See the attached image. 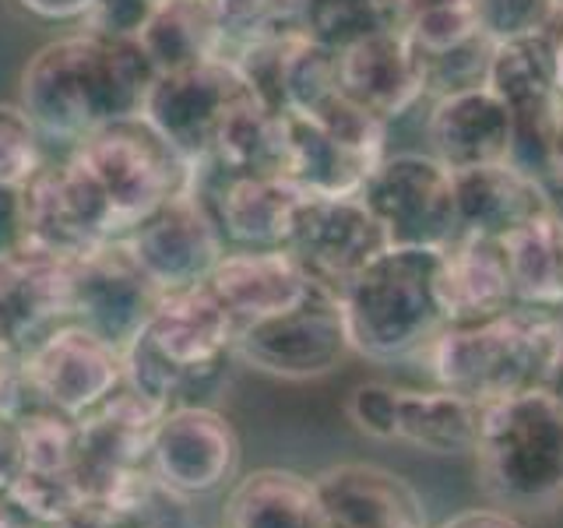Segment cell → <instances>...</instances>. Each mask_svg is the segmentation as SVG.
Listing matches in <instances>:
<instances>
[{"instance_id":"1","label":"cell","mask_w":563,"mask_h":528,"mask_svg":"<svg viewBox=\"0 0 563 528\" xmlns=\"http://www.w3.org/2000/svg\"><path fill=\"white\" fill-rule=\"evenodd\" d=\"M155 67L137 40L75 32L43 46L22 75V110L35 131L60 145H81L120 120L141 117Z\"/></svg>"},{"instance_id":"2","label":"cell","mask_w":563,"mask_h":528,"mask_svg":"<svg viewBox=\"0 0 563 528\" xmlns=\"http://www.w3.org/2000/svg\"><path fill=\"white\" fill-rule=\"evenodd\" d=\"M444 246H387L342 289L339 304L352 352L366 360H401L444 328L440 304Z\"/></svg>"},{"instance_id":"3","label":"cell","mask_w":563,"mask_h":528,"mask_svg":"<svg viewBox=\"0 0 563 528\" xmlns=\"http://www.w3.org/2000/svg\"><path fill=\"white\" fill-rule=\"evenodd\" d=\"M560 339L556 314L518 304L486 321L444 324L422 352L437 387L486 405L539 387Z\"/></svg>"},{"instance_id":"4","label":"cell","mask_w":563,"mask_h":528,"mask_svg":"<svg viewBox=\"0 0 563 528\" xmlns=\"http://www.w3.org/2000/svg\"><path fill=\"white\" fill-rule=\"evenodd\" d=\"M472 454L497 507L550 510L563 504V405L542 387L486 402Z\"/></svg>"},{"instance_id":"5","label":"cell","mask_w":563,"mask_h":528,"mask_svg":"<svg viewBox=\"0 0 563 528\" xmlns=\"http://www.w3.org/2000/svg\"><path fill=\"white\" fill-rule=\"evenodd\" d=\"M70 163L99 190L120 240L173 194L190 190L194 184V166L184 163L141 117L85 138L75 145Z\"/></svg>"},{"instance_id":"6","label":"cell","mask_w":563,"mask_h":528,"mask_svg":"<svg viewBox=\"0 0 563 528\" xmlns=\"http://www.w3.org/2000/svg\"><path fill=\"white\" fill-rule=\"evenodd\" d=\"M510 113V158L507 163L550 190L553 134L563 113V96L553 75L550 35L518 43H497L489 50L486 78Z\"/></svg>"},{"instance_id":"7","label":"cell","mask_w":563,"mask_h":528,"mask_svg":"<svg viewBox=\"0 0 563 528\" xmlns=\"http://www.w3.org/2000/svg\"><path fill=\"white\" fill-rule=\"evenodd\" d=\"M352 352L339 296L313 289L286 314L236 328L233 360L282 381L324 377Z\"/></svg>"},{"instance_id":"8","label":"cell","mask_w":563,"mask_h":528,"mask_svg":"<svg viewBox=\"0 0 563 528\" xmlns=\"http://www.w3.org/2000/svg\"><path fill=\"white\" fill-rule=\"evenodd\" d=\"M391 246H448L457 237L454 173L437 155H384L360 187Z\"/></svg>"},{"instance_id":"9","label":"cell","mask_w":563,"mask_h":528,"mask_svg":"<svg viewBox=\"0 0 563 528\" xmlns=\"http://www.w3.org/2000/svg\"><path fill=\"white\" fill-rule=\"evenodd\" d=\"M254 96L233 61H205L166 70L148 85L141 120L190 166H201L222 131L229 110Z\"/></svg>"},{"instance_id":"10","label":"cell","mask_w":563,"mask_h":528,"mask_svg":"<svg viewBox=\"0 0 563 528\" xmlns=\"http://www.w3.org/2000/svg\"><path fill=\"white\" fill-rule=\"evenodd\" d=\"M387 246L391 240L360 194H352V198L307 194L286 240V251L299 261L307 278L331 296H342L349 282Z\"/></svg>"},{"instance_id":"11","label":"cell","mask_w":563,"mask_h":528,"mask_svg":"<svg viewBox=\"0 0 563 528\" xmlns=\"http://www.w3.org/2000/svg\"><path fill=\"white\" fill-rule=\"evenodd\" d=\"M163 296L123 240H110L70 261V321L96 331L120 352L145 331Z\"/></svg>"},{"instance_id":"12","label":"cell","mask_w":563,"mask_h":528,"mask_svg":"<svg viewBox=\"0 0 563 528\" xmlns=\"http://www.w3.org/2000/svg\"><path fill=\"white\" fill-rule=\"evenodd\" d=\"M32 395L49 409L81 419L123 384V352L78 321H64L25 352Z\"/></svg>"},{"instance_id":"13","label":"cell","mask_w":563,"mask_h":528,"mask_svg":"<svg viewBox=\"0 0 563 528\" xmlns=\"http://www.w3.org/2000/svg\"><path fill=\"white\" fill-rule=\"evenodd\" d=\"M123 243L163 293L201 286L225 254L222 229L194 190L173 194L141 219Z\"/></svg>"},{"instance_id":"14","label":"cell","mask_w":563,"mask_h":528,"mask_svg":"<svg viewBox=\"0 0 563 528\" xmlns=\"http://www.w3.org/2000/svg\"><path fill=\"white\" fill-rule=\"evenodd\" d=\"M148 469L163 486L201 497L236 475L240 437L211 405H173L152 433Z\"/></svg>"},{"instance_id":"15","label":"cell","mask_w":563,"mask_h":528,"mask_svg":"<svg viewBox=\"0 0 563 528\" xmlns=\"http://www.w3.org/2000/svg\"><path fill=\"white\" fill-rule=\"evenodd\" d=\"M190 190L216 216L222 237L246 251L286 246L296 211L307 198V190L296 187L286 173L225 176L208 166H194Z\"/></svg>"},{"instance_id":"16","label":"cell","mask_w":563,"mask_h":528,"mask_svg":"<svg viewBox=\"0 0 563 528\" xmlns=\"http://www.w3.org/2000/svg\"><path fill=\"white\" fill-rule=\"evenodd\" d=\"M29 243L64 261H78L96 246L120 240L99 190L70 163L43 166L25 184Z\"/></svg>"},{"instance_id":"17","label":"cell","mask_w":563,"mask_h":528,"mask_svg":"<svg viewBox=\"0 0 563 528\" xmlns=\"http://www.w3.org/2000/svg\"><path fill=\"white\" fill-rule=\"evenodd\" d=\"M70 321V261L25 246L0 257V334L25 352L57 324Z\"/></svg>"},{"instance_id":"18","label":"cell","mask_w":563,"mask_h":528,"mask_svg":"<svg viewBox=\"0 0 563 528\" xmlns=\"http://www.w3.org/2000/svg\"><path fill=\"white\" fill-rule=\"evenodd\" d=\"M148 339L166 352V356L187 370V392L219 374L225 356H233L236 324L225 314L205 282L190 289H176L158 299L148 317Z\"/></svg>"},{"instance_id":"19","label":"cell","mask_w":563,"mask_h":528,"mask_svg":"<svg viewBox=\"0 0 563 528\" xmlns=\"http://www.w3.org/2000/svg\"><path fill=\"white\" fill-rule=\"evenodd\" d=\"M339 85L349 99L387 123L412 110L427 92V64L395 25H387L339 50Z\"/></svg>"},{"instance_id":"20","label":"cell","mask_w":563,"mask_h":528,"mask_svg":"<svg viewBox=\"0 0 563 528\" xmlns=\"http://www.w3.org/2000/svg\"><path fill=\"white\" fill-rule=\"evenodd\" d=\"M324 528H427V510L398 472L345 462L313 475Z\"/></svg>"},{"instance_id":"21","label":"cell","mask_w":563,"mask_h":528,"mask_svg":"<svg viewBox=\"0 0 563 528\" xmlns=\"http://www.w3.org/2000/svg\"><path fill=\"white\" fill-rule=\"evenodd\" d=\"M205 286L216 293L236 328L286 314L317 289L286 246H272V251H246V246H240V251H229L222 254Z\"/></svg>"},{"instance_id":"22","label":"cell","mask_w":563,"mask_h":528,"mask_svg":"<svg viewBox=\"0 0 563 528\" xmlns=\"http://www.w3.org/2000/svg\"><path fill=\"white\" fill-rule=\"evenodd\" d=\"M430 141L433 155L451 173L507 163L510 113L486 81L451 88L430 113Z\"/></svg>"},{"instance_id":"23","label":"cell","mask_w":563,"mask_h":528,"mask_svg":"<svg viewBox=\"0 0 563 528\" xmlns=\"http://www.w3.org/2000/svg\"><path fill=\"white\" fill-rule=\"evenodd\" d=\"M440 304L448 324H472L518 307L500 240L454 237L440 257Z\"/></svg>"},{"instance_id":"24","label":"cell","mask_w":563,"mask_h":528,"mask_svg":"<svg viewBox=\"0 0 563 528\" xmlns=\"http://www.w3.org/2000/svg\"><path fill=\"white\" fill-rule=\"evenodd\" d=\"M550 205H553L550 190L510 163H493V166L454 173L457 237L504 240L510 229Z\"/></svg>"},{"instance_id":"25","label":"cell","mask_w":563,"mask_h":528,"mask_svg":"<svg viewBox=\"0 0 563 528\" xmlns=\"http://www.w3.org/2000/svg\"><path fill=\"white\" fill-rule=\"evenodd\" d=\"M384 158V155H380ZM380 158L345 145L303 113H286V173L296 187L317 198H352Z\"/></svg>"},{"instance_id":"26","label":"cell","mask_w":563,"mask_h":528,"mask_svg":"<svg viewBox=\"0 0 563 528\" xmlns=\"http://www.w3.org/2000/svg\"><path fill=\"white\" fill-rule=\"evenodd\" d=\"M483 405L448 387H398L395 392V419L391 440L419 448L427 454H472L479 444Z\"/></svg>"},{"instance_id":"27","label":"cell","mask_w":563,"mask_h":528,"mask_svg":"<svg viewBox=\"0 0 563 528\" xmlns=\"http://www.w3.org/2000/svg\"><path fill=\"white\" fill-rule=\"evenodd\" d=\"M521 307L563 310V205H550L500 240Z\"/></svg>"},{"instance_id":"28","label":"cell","mask_w":563,"mask_h":528,"mask_svg":"<svg viewBox=\"0 0 563 528\" xmlns=\"http://www.w3.org/2000/svg\"><path fill=\"white\" fill-rule=\"evenodd\" d=\"M225 528H324L313 480L289 469H257L225 501Z\"/></svg>"},{"instance_id":"29","label":"cell","mask_w":563,"mask_h":528,"mask_svg":"<svg viewBox=\"0 0 563 528\" xmlns=\"http://www.w3.org/2000/svg\"><path fill=\"white\" fill-rule=\"evenodd\" d=\"M201 166L243 176V173H282L286 169V113L246 96L229 110L222 131Z\"/></svg>"},{"instance_id":"30","label":"cell","mask_w":563,"mask_h":528,"mask_svg":"<svg viewBox=\"0 0 563 528\" xmlns=\"http://www.w3.org/2000/svg\"><path fill=\"white\" fill-rule=\"evenodd\" d=\"M155 75L225 57V43L208 0H166L137 35Z\"/></svg>"},{"instance_id":"31","label":"cell","mask_w":563,"mask_h":528,"mask_svg":"<svg viewBox=\"0 0 563 528\" xmlns=\"http://www.w3.org/2000/svg\"><path fill=\"white\" fill-rule=\"evenodd\" d=\"M391 25L422 61H437L483 40L472 0H387Z\"/></svg>"},{"instance_id":"32","label":"cell","mask_w":563,"mask_h":528,"mask_svg":"<svg viewBox=\"0 0 563 528\" xmlns=\"http://www.w3.org/2000/svg\"><path fill=\"white\" fill-rule=\"evenodd\" d=\"M387 25H391L387 0H299V32L334 53Z\"/></svg>"},{"instance_id":"33","label":"cell","mask_w":563,"mask_h":528,"mask_svg":"<svg viewBox=\"0 0 563 528\" xmlns=\"http://www.w3.org/2000/svg\"><path fill=\"white\" fill-rule=\"evenodd\" d=\"M4 501L29 521L53 528L88 501L75 469H22Z\"/></svg>"},{"instance_id":"34","label":"cell","mask_w":563,"mask_h":528,"mask_svg":"<svg viewBox=\"0 0 563 528\" xmlns=\"http://www.w3.org/2000/svg\"><path fill=\"white\" fill-rule=\"evenodd\" d=\"M208 8L219 22L225 61L257 40L299 29V0H208Z\"/></svg>"},{"instance_id":"35","label":"cell","mask_w":563,"mask_h":528,"mask_svg":"<svg viewBox=\"0 0 563 528\" xmlns=\"http://www.w3.org/2000/svg\"><path fill=\"white\" fill-rule=\"evenodd\" d=\"M472 4L483 40L493 46L550 35L563 14V0H472Z\"/></svg>"},{"instance_id":"36","label":"cell","mask_w":563,"mask_h":528,"mask_svg":"<svg viewBox=\"0 0 563 528\" xmlns=\"http://www.w3.org/2000/svg\"><path fill=\"white\" fill-rule=\"evenodd\" d=\"M18 430H22L25 469H75L78 419L43 405V409H25L18 416Z\"/></svg>"},{"instance_id":"37","label":"cell","mask_w":563,"mask_h":528,"mask_svg":"<svg viewBox=\"0 0 563 528\" xmlns=\"http://www.w3.org/2000/svg\"><path fill=\"white\" fill-rule=\"evenodd\" d=\"M123 384L134 387L137 395L152 398L163 409H173L176 398L187 395V370L176 366L163 349H158L148 331L123 349Z\"/></svg>"},{"instance_id":"38","label":"cell","mask_w":563,"mask_h":528,"mask_svg":"<svg viewBox=\"0 0 563 528\" xmlns=\"http://www.w3.org/2000/svg\"><path fill=\"white\" fill-rule=\"evenodd\" d=\"M40 138L22 106L0 102V187H25L43 169Z\"/></svg>"},{"instance_id":"39","label":"cell","mask_w":563,"mask_h":528,"mask_svg":"<svg viewBox=\"0 0 563 528\" xmlns=\"http://www.w3.org/2000/svg\"><path fill=\"white\" fill-rule=\"evenodd\" d=\"M163 4L166 0H88V11L81 22L85 29L102 32V35L137 40Z\"/></svg>"},{"instance_id":"40","label":"cell","mask_w":563,"mask_h":528,"mask_svg":"<svg viewBox=\"0 0 563 528\" xmlns=\"http://www.w3.org/2000/svg\"><path fill=\"white\" fill-rule=\"evenodd\" d=\"M395 384L384 381H366L352 387L345 402L349 419L356 422V430L374 437V440H391V419H395Z\"/></svg>"},{"instance_id":"41","label":"cell","mask_w":563,"mask_h":528,"mask_svg":"<svg viewBox=\"0 0 563 528\" xmlns=\"http://www.w3.org/2000/svg\"><path fill=\"white\" fill-rule=\"evenodd\" d=\"M29 246L25 187H0V257H11Z\"/></svg>"},{"instance_id":"42","label":"cell","mask_w":563,"mask_h":528,"mask_svg":"<svg viewBox=\"0 0 563 528\" xmlns=\"http://www.w3.org/2000/svg\"><path fill=\"white\" fill-rule=\"evenodd\" d=\"M29 377L25 356L14 349H0V419H18L29 409Z\"/></svg>"},{"instance_id":"43","label":"cell","mask_w":563,"mask_h":528,"mask_svg":"<svg viewBox=\"0 0 563 528\" xmlns=\"http://www.w3.org/2000/svg\"><path fill=\"white\" fill-rule=\"evenodd\" d=\"M22 469H25V448H22L18 419H0V497L11 490Z\"/></svg>"},{"instance_id":"44","label":"cell","mask_w":563,"mask_h":528,"mask_svg":"<svg viewBox=\"0 0 563 528\" xmlns=\"http://www.w3.org/2000/svg\"><path fill=\"white\" fill-rule=\"evenodd\" d=\"M18 4L46 22H75L88 11V0H18Z\"/></svg>"},{"instance_id":"45","label":"cell","mask_w":563,"mask_h":528,"mask_svg":"<svg viewBox=\"0 0 563 528\" xmlns=\"http://www.w3.org/2000/svg\"><path fill=\"white\" fill-rule=\"evenodd\" d=\"M440 528H521V525L510 518V510L475 507V510H465V515H454L451 521H444Z\"/></svg>"},{"instance_id":"46","label":"cell","mask_w":563,"mask_h":528,"mask_svg":"<svg viewBox=\"0 0 563 528\" xmlns=\"http://www.w3.org/2000/svg\"><path fill=\"white\" fill-rule=\"evenodd\" d=\"M53 528H123V521H120L106 504H99V501H85V504L75 510V515L64 518L60 525H53Z\"/></svg>"},{"instance_id":"47","label":"cell","mask_w":563,"mask_h":528,"mask_svg":"<svg viewBox=\"0 0 563 528\" xmlns=\"http://www.w3.org/2000/svg\"><path fill=\"white\" fill-rule=\"evenodd\" d=\"M550 198L553 205H563V113L553 134V155H550Z\"/></svg>"},{"instance_id":"48","label":"cell","mask_w":563,"mask_h":528,"mask_svg":"<svg viewBox=\"0 0 563 528\" xmlns=\"http://www.w3.org/2000/svg\"><path fill=\"white\" fill-rule=\"evenodd\" d=\"M542 392L550 395V398H556L560 405H563V339H560V345H556V352H553V360H550V366H545V374H542Z\"/></svg>"},{"instance_id":"49","label":"cell","mask_w":563,"mask_h":528,"mask_svg":"<svg viewBox=\"0 0 563 528\" xmlns=\"http://www.w3.org/2000/svg\"><path fill=\"white\" fill-rule=\"evenodd\" d=\"M550 46H553V75H556V88H560V96H563V14H560V22H556L553 32H550Z\"/></svg>"},{"instance_id":"50","label":"cell","mask_w":563,"mask_h":528,"mask_svg":"<svg viewBox=\"0 0 563 528\" xmlns=\"http://www.w3.org/2000/svg\"><path fill=\"white\" fill-rule=\"evenodd\" d=\"M0 528H43V525H35L25 515H18V510L4 501V507H0Z\"/></svg>"},{"instance_id":"51","label":"cell","mask_w":563,"mask_h":528,"mask_svg":"<svg viewBox=\"0 0 563 528\" xmlns=\"http://www.w3.org/2000/svg\"><path fill=\"white\" fill-rule=\"evenodd\" d=\"M0 349H11V345L4 342V334H0Z\"/></svg>"}]
</instances>
